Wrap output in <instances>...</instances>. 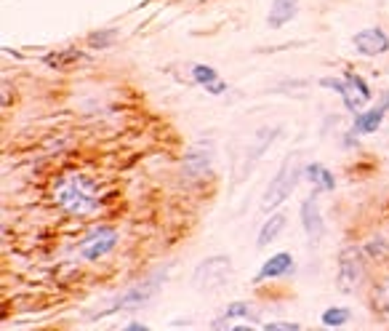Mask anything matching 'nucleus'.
Here are the masks:
<instances>
[{"label":"nucleus","mask_w":389,"mask_h":331,"mask_svg":"<svg viewBox=\"0 0 389 331\" xmlns=\"http://www.w3.org/2000/svg\"><path fill=\"white\" fill-rule=\"evenodd\" d=\"M115 37H118V30H99V32H91L88 35V46L91 49H107L110 43H115Z\"/></svg>","instance_id":"obj_22"},{"label":"nucleus","mask_w":389,"mask_h":331,"mask_svg":"<svg viewBox=\"0 0 389 331\" xmlns=\"http://www.w3.org/2000/svg\"><path fill=\"white\" fill-rule=\"evenodd\" d=\"M371 307L376 310V315L389 320V275L373 286V291H371Z\"/></svg>","instance_id":"obj_18"},{"label":"nucleus","mask_w":389,"mask_h":331,"mask_svg":"<svg viewBox=\"0 0 389 331\" xmlns=\"http://www.w3.org/2000/svg\"><path fill=\"white\" fill-rule=\"evenodd\" d=\"M211 169H214V148L208 142H197L184 155V163H182L184 179L200 182V179H206L208 174H211Z\"/></svg>","instance_id":"obj_8"},{"label":"nucleus","mask_w":389,"mask_h":331,"mask_svg":"<svg viewBox=\"0 0 389 331\" xmlns=\"http://www.w3.org/2000/svg\"><path fill=\"white\" fill-rule=\"evenodd\" d=\"M365 281V251L360 246H347L339 254V270H336V291L354 294Z\"/></svg>","instance_id":"obj_5"},{"label":"nucleus","mask_w":389,"mask_h":331,"mask_svg":"<svg viewBox=\"0 0 389 331\" xmlns=\"http://www.w3.org/2000/svg\"><path fill=\"white\" fill-rule=\"evenodd\" d=\"M344 78V88H341V104L347 107V110L357 115V112H363L368 104H371V86H368V80H365L360 73H354V70H347V73L341 75Z\"/></svg>","instance_id":"obj_7"},{"label":"nucleus","mask_w":389,"mask_h":331,"mask_svg":"<svg viewBox=\"0 0 389 331\" xmlns=\"http://www.w3.org/2000/svg\"><path fill=\"white\" fill-rule=\"evenodd\" d=\"M192 80L197 86L206 88L208 83H214V80H219V73L211 67V64H192Z\"/></svg>","instance_id":"obj_21"},{"label":"nucleus","mask_w":389,"mask_h":331,"mask_svg":"<svg viewBox=\"0 0 389 331\" xmlns=\"http://www.w3.org/2000/svg\"><path fill=\"white\" fill-rule=\"evenodd\" d=\"M389 112V94L387 99L381 102V104H373V107H365L363 112H357L352 121V131L357 136H368V134H376L378 128H381V123L387 118Z\"/></svg>","instance_id":"obj_12"},{"label":"nucleus","mask_w":389,"mask_h":331,"mask_svg":"<svg viewBox=\"0 0 389 331\" xmlns=\"http://www.w3.org/2000/svg\"><path fill=\"white\" fill-rule=\"evenodd\" d=\"M296 16H299V0H272L267 13V25L272 30H280L288 22H293Z\"/></svg>","instance_id":"obj_15"},{"label":"nucleus","mask_w":389,"mask_h":331,"mask_svg":"<svg viewBox=\"0 0 389 331\" xmlns=\"http://www.w3.org/2000/svg\"><path fill=\"white\" fill-rule=\"evenodd\" d=\"M285 222H288V217L283 211H272L267 219H264V224H261L259 235H256V246L259 248H267V246L275 243L280 235H283V230H285Z\"/></svg>","instance_id":"obj_16"},{"label":"nucleus","mask_w":389,"mask_h":331,"mask_svg":"<svg viewBox=\"0 0 389 331\" xmlns=\"http://www.w3.org/2000/svg\"><path fill=\"white\" fill-rule=\"evenodd\" d=\"M264 329L267 331H299L302 326H299V323H293V320H267V323H264Z\"/></svg>","instance_id":"obj_23"},{"label":"nucleus","mask_w":389,"mask_h":331,"mask_svg":"<svg viewBox=\"0 0 389 331\" xmlns=\"http://www.w3.org/2000/svg\"><path fill=\"white\" fill-rule=\"evenodd\" d=\"M206 91L208 94H211V97H221V94H227V83H224V80H214V83H208L206 86Z\"/></svg>","instance_id":"obj_25"},{"label":"nucleus","mask_w":389,"mask_h":331,"mask_svg":"<svg viewBox=\"0 0 389 331\" xmlns=\"http://www.w3.org/2000/svg\"><path fill=\"white\" fill-rule=\"evenodd\" d=\"M352 46L360 56H368V59L384 56L389 54V32L384 27H365L352 35Z\"/></svg>","instance_id":"obj_9"},{"label":"nucleus","mask_w":389,"mask_h":331,"mask_svg":"<svg viewBox=\"0 0 389 331\" xmlns=\"http://www.w3.org/2000/svg\"><path fill=\"white\" fill-rule=\"evenodd\" d=\"M304 179L315 187L317 193H333L336 190V174L331 171L328 166L317 163V160L304 166Z\"/></svg>","instance_id":"obj_14"},{"label":"nucleus","mask_w":389,"mask_h":331,"mask_svg":"<svg viewBox=\"0 0 389 331\" xmlns=\"http://www.w3.org/2000/svg\"><path fill=\"white\" fill-rule=\"evenodd\" d=\"M352 320V310L350 307H326L323 310V315H320V323L323 326H328V329H341V326H347Z\"/></svg>","instance_id":"obj_19"},{"label":"nucleus","mask_w":389,"mask_h":331,"mask_svg":"<svg viewBox=\"0 0 389 331\" xmlns=\"http://www.w3.org/2000/svg\"><path fill=\"white\" fill-rule=\"evenodd\" d=\"M320 88H328V91H336V94H341V88H344V78H323L320 80Z\"/></svg>","instance_id":"obj_24"},{"label":"nucleus","mask_w":389,"mask_h":331,"mask_svg":"<svg viewBox=\"0 0 389 331\" xmlns=\"http://www.w3.org/2000/svg\"><path fill=\"white\" fill-rule=\"evenodd\" d=\"M299 176H304V171H299V166L293 163V155H288V158L283 160V166L278 169V174H275V179H272L269 187L264 190L261 211H267V214L278 211V206H283V203L288 200V195L293 193V187H296V182H299Z\"/></svg>","instance_id":"obj_3"},{"label":"nucleus","mask_w":389,"mask_h":331,"mask_svg":"<svg viewBox=\"0 0 389 331\" xmlns=\"http://www.w3.org/2000/svg\"><path fill=\"white\" fill-rule=\"evenodd\" d=\"M163 281H166V270H158L155 275L144 278L142 283H136V286H131V289H125L121 296H115L110 305L104 307V310H99V313H94L91 318L99 320V318H104V315H115V313H123V310H134V307L147 305V302L160 291Z\"/></svg>","instance_id":"obj_2"},{"label":"nucleus","mask_w":389,"mask_h":331,"mask_svg":"<svg viewBox=\"0 0 389 331\" xmlns=\"http://www.w3.org/2000/svg\"><path fill=\"white\" fill-rule=\"evenodd\" d=\"M299 217H302V227H304L307 238L312 243H320V238L326 235V222H323V211H320V203H317V190L304 198Z\"/></svg>","instance_id":"obj_10"},{"label":"nucleus","mask_w":389,"mask_h":331,"mask_svg":"<svg viewBox=\"0 0 389 331\" xmlns=\"http://www.w3.org/2000/svg\"><path fill=\"white\" fill-rule=\"evenodd\" d=\"M296 262H293L291 251H278L272 257L264 259V265L259 267V272L254 275V283H264V281H278V278H285L291 275Z\"/></svg>","instance_id":"obj_11"},{"label":"nucleus","mask_w":389,"mask_h":331,"mask_svg":"<svg viewBox=\"0 0 389 331\" xmlns=\"http://www.w3.org/2000/svg\"><path fill=\"white\" fill-rule=\"evenodd\" d=\"M224 318L259 323V307L251 305V302H245V299H237V302H230V305L224 307Z\"/></svg>","instance_id":"obj_17"},{"label":"nucleus","mask_w":389,"mask_h":331,"mask_svg":"<svg viewBox=\"0 0 389 331\" xmlns=\"http://www.w3.org/2000/svg\"><path fill=\"white\" fill-rule=\"evenodd\" d=\"M51 198L56 209L64 211L67 217L75 219H88L97 217L104 209V193L101 184L85 171H64L51 184Z\"/></svg>","instance_id":"obj_1"},{"label":"nucleus","mask_w":389,"mask_h":331,"mask_svg":"<svg viewBox=\"0 0 389 331\" xmlns=\"http://www.w3.org/2000/svg\"><path fill=\"white\" fill-rule=\"evenodd\" d=\"M118 241H121V235H118V230L112 224H97L94 230H88L80 238L78 254L85 262H101V259H107L118 248Z\"/></svg>","instance_id":"obj_6"},{"label":"nucleus","mask_w":389,"mask_h":331,"mask_svg":"<svg viewBox=\"0 0 389 331\" xmlns=\"http://www.w3.org/2000/svg\"><path fill=\"white\" fill-rule=\"evenodd\" d=\"M232 278V259L227 254L206 257L192 272V286L197 291H219Z\"/></svg>","instance_id":"obj_4"},{"label":"nucleus","mask_w":389,"mask_h":331,"mask_svg":"<svg viewBox=\"0 0 389 331\" xmlns=\"http://www.w3.org/2000/svg\"><path fill=\"white\" fill-rule=\"evenodd\" d=\"M83 59H88L83 51L67 49V51H54V54H49V56H46V64H49V67H54V70H64V67L78 64V61H83Z\"/></svg>","instance_id":"obj_20"},{"label":"nucleus","mask_w":389,"mask_h":331,"mask_svg":"<svg viewBox=\"0 0 389 331\" xmlns=\"http://www.w3.org/2000/svg\"><path fill=\"white\" fill-rule=\"evenodd\" d=\"M280 134V128H272V126H267V128H259L254 136V142L248 145V150H245V171L243 176H248V174L254 171V166L261 160V155L267 152V148L272 145V139Z\"/></svg>","instance_id":"obj_13"}]
</instances>
